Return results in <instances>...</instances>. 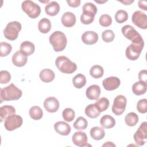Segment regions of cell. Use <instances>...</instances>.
I'll list each match as a JSON object with an SVG mask.
<instances>
[{
	"label": "cell",
	"mask_w": 147,
	"mask_h": 147,
	"mask_svg": "<svg viewBox=\"0 0 147 147\" xmlns=\"http://www.w3.org/2000/svg\"><path fill=\"white\" fill-rule=\"evenodd\" d=\"M22 94V91L13 83L1 88L0 91L1 100L6 101L18 100L21 97Z\"/></svg>",
	"instance_id": "1"
},
{
	"label": "cell",
	"mask_w": 147,
	"mask_h": 147,
	"mask_svg": "<svg viewBox=\"0 0 147 147\" xmlns=\"http://www.w3.org/2000/svg\"><path fill=\"white\" fill-rule=\"evenodd\" d=\"M49 41L55 52L63 51L67 45V40L64 33L60 31L54 32L49 37Z\"/></svg>",
	"instance_id": "2"
},
{
	"label": "cell",
	"mask_w": 147,
	"mask_h": 147,
	"mask_svg": "<svg viewBox=\"0 0 147 147\" xmlns=\"http://www.w3.org/2000/svg\"><path fill=\"white\" fill-rule=\"evenodd\" d=\"M55 64L59 70L64 74H72L77 69L76 64L64 56L57 57Z\"/></svg>",
	"instance_id": "3"
},
{
	"label": "cell",
	"mask_w": 147,
	"mask_h": 147,
	"mask_svg": "<svg viewBox=\"0 0 147 147\" xmlns=\"http://www.w3.org/2000/svg\"><path fill=\"white\" fill-rule=\"evenodd\" d=\"M21 24L18 21H12L8 23L3 30L5 37L11 41L16 40L19 32L21 30Z\"/></svg>",
	"instance_id": "4"
},
{
	"label": "cell",
	"mask_w": 147,
	"mask_h": 147,
	"mask_svg": "<svg viewBox=\"0 0 147 147\" xmlns=\"http://www.w3.org/2000/svg\"><path fill=\"white\" fill-rule=\"evenodd\" d=\"M123 35L127 39L130 40L132 43L141 44L144 43V40L141 34L131 25H126L121 29Z\"/></svg>",
	"instance_id": "5"
},
{
	"label": "cell",
	"mask_w": 147,
	"mask_h": 147,
	"mask_svg": "<svg viewBox=\"0 0 147 147\" xmlns=\"http://www.w3.org/2000/svg\"><path fill=\"white\" fill-rule=\"evenodd\" d=\"M22 9L32 18H36L41 13V8L38 5L29 0L24 1L21 5Z\"/></svg>",
	"instance_id": "6"
},
{
	"label": "cell",
	"mask_w": 147,
	"mask_h": 147,
	"mask_svg": "<svg viewBox=\"0 0 147 147\" xmlns=\"http://www.w3.org/2000/svg\"><path fill=\"white\" fill-rule=\"evenodd\" d=\"M144 43H131L126 48L125 55L126 57L130 60H136L139 57L144 48Z\"/></svg>",
	"instance_id": "7"
},
{
	"label": "cell",
	"mask_w": 147,
	"mask_h": 147,
	"mask_svg": "<svg viewBox=\"0 0 147 147\" xmlns=\"http://www.w3.org/2000/svg\"><path fill=\"white\" fill-rule=\"evenodd\" d=\"M127 100L125 96L119 95L117 96L114 99L112 106V111L116 115H121L125 110Z\"/></svg>",
	"instance_id": "8"
},
{
	"label": "cell",
	"mask_w": 147,
	"mask_h": 147,
	"mask_svg": "<svg viewBox=\"0 0 147 147\" xmlns=\"http://www.w3.org/2000/svg\"><path fill=\"white\" fill-rule=\"evenodd\" d=\"M22 123L23 120L22 117L14 114L5 119L4 126L7 130L12 131L21 127Z\"/></svg>",
	"instance_id": "9"
},
{
	"label": "cell",
	"mask_w": 147,
	"mask_h": 147,
	"mask_svg": "<svg viewBox=\"0 0 147 147\" xmlns=\"http://www.w3.org/2000/svg\"><path fill=\"white\" fill-rule=\"evenodd\" d=\"M136 143L139 146H142L146 143L147 139V122H143L140 125L138 130L134 134Z\"/></svg>",
	"instance_id": "10"
},
{
	"label": "cell",
	"mask_w": 147,
	"mask_h": 147,
	"mask_svg": "<svg viewBox=\"0 0 147 147\" xmlns=\"http://www.w3.org/2000/svg\"><path fill=\"white\" fill-rule=\"evenodd\" d=\"M131 20L137 27L143 29L147 28V16L142 11H136L132 15Z\"/></svg>",
	"instance_id": "11"
},
{
	"label": "cell",
	"mask_w": 147,
	"mask_h": 147,
	"mask_svg": "<svg viewBox=\"0 0 147 147\" xmlns=\"http://www.w3.org/2000/svg\"><path fill=\"white\" fill-rule=\"evenodd\" d=\"M121 82L118 78L110 76L103 80L102 84L104 88L107 91H113L117 89L120 85Z\"/></svg>",
	"instance_id": "12"
},
{
	"label": "cell",
	"mask_w": 147,
	"mask_h": 147,
	"mask_svg": "<svg viewBox=\"0 0 147 147\" xmlns=\"http://www.w3.org/2000/svg\"><path fill=\"white\" fill-rule=\"evenodd\" d=\"M59 105L58 100L53 96L47 98L44 102V108L49 113L56 112L59 108Z\"/></svg>",
	"instance_id": "13"
},
{
	"label": "cell",
	"mask_w": 147,
	"mask_h": 147,
	"mask_svg": "<svg viewBox=\"0 0 147 147\" xmlns=\"http://www.w3.org/2000/svg\"><path fill=\"white\" fill-rule=\"evenodd\" d=\"M87 136L84 132L76 131L75 132L72 137L73 143L79 147H83L87 146Z\"/></svg>",
	"instance_id": "14"
},
{
	"label": "cell",
	"mask_w": 147,
	"mask_h": 147,
	"mask_svg": "<svg viewBox=\"0 0 147 147\" xmlns=\"http://www.w3.org/2000/svg\"><path fill=\"white\" fill-rule=\"evenodd\" d=\"M54 129L57 133L62 136H68L71 131L70 125L64 121L56 122L54 125Z\"/></svg>",
	"instance_id": "15"
},
{
	"label": "cell",
	"mask_w": 147,
	"mask_h": 147,
	"mask_svg": "<svg viewBox=\"0 0 147 147\" xmlns=\"http://www.w3.org/2000/svg\"><path fill=\"white\" fill-rule=\"evenodd\" d=\"M82 40L85 44L92 45L98 41V35L94 31H86L82 35Z\"/></svg>",
	"instance_id": "16"
},
{
	"label": "cell",
	"mask_w": 147,
	"mask_h": 147,
	"mask_svg": "<svg viewBox=\"0 0 147 147\" xmlns=\"http://www.w3.org/2000/svg\"><path fill=\"white\" fill-rule=\"evenodd\" d=\"M27 60V56L23 54L20 51L16 52L12 56V62L13 64L18 67L24 66Z\"/></svg>",
	"instance_id": "17"
},
{
	"label": "cell",
	"mask_w": 147,
	"mask_h": 147,
	"mask_svg": "<svg viewBox=\"0 0 147 147\" xmlns=\"http://www.w3.org/2000/svg\"><path fill=\"white\" fill-rule=\"evenodd\" d=\"M76 17L75 15L72 12L67 11L64 13L61 18L62 24L67 28L72 27L75 25L76 23Z\"/></svg>",
	"instance_id": "18"
},
{
	"label": "cell",
	"mask_w": 147,
	"mask_h": 147,
	"mask_svg": "<svg viewBox=\"0 0 147 147\" xmlns=\"http://www.w3.org/2000/svg\"><path fill=\"white\" fill-rule=\"evenodd\" d=\"M100 94V88L98 85L92 84L89 86L86 92V96L90 100L98 99Z\"/></svg>",
	"instance_id": "19"
},
{
	"label": "cell",
	"mask_w": 147,
	"mask_h": 147,
	"mask_svg": "<svg viewBox=\"0 0 147 147\" xmlns=\"http://www.w3.org/2000/svg\"><path fill=\"white\" fill-rule=\"evenodd\" d=\"M60 9V5L57 2L52 1L45 6V11L50 16H55L59 13Z\"/></svg>",
	"instance_id": "20"
},
{
	"label": "cell",
	"mask_w": 147,
	"mask_h": 147,
	"mask_svg": "<svg viewBox=\"0 0 147 147\" xmlns=\"http://www.w3.org/2000/svg\"><path fill=\"white\" fill-rule=\"evenodd\" d=\"M39 76L42 82L49 83L54 80L55 78V74L54 72L51 69L45 68L40 71Z\"/></svg>",
	"instance_id": "21"
},
{
	"label": "cell",
	"mask_w": 147,
	"mask_h": 147,
	"mask_svg": "<svg viewBox=\"0 0 147 147\" xmlns=\"http://www.w3.org/2000/svg\"><path fill=\"white\" fill-rule=\"evenodd\" d=\"M35 46L33 43L29 41L22 42L20 45V51L26 56H30L34 52Z\"/></svg>",
	"instance_id": "22"
},
{
	"label": "cell",
	"mask_w": 147,
	"mask_h": 147,
	"mask_svg": "<svg viewBox=\"0 0 147 147\" xmlns=\"http://www.w3.org/2000/svg\"><path fill=\"white\" fill-rule=\"evenodd\" d=\"M83 14L94 18L95 14L97 13L96 6L91 2H87L84 4L83 6Z\"/></svg>",
	"instance_id": "23"
},
{
	"label": "cell",
	"mask_w": 147,
	"mask_h": 147,
	"mask_svg": "<svg viewBox=\"0 0 147 147\" xmlns=\"http://www.w3.org/2000/svg\"><path fill=\"white\" fill-rule=\"evenodd\" d=\"M16 113L15 108L10 105H5L0 108V117L1 122H2L3 119H5L10 115H13Z\"/></svg>",
	"instance_id": "24"
},
{
	"label": "cell",
	"mask_w": 147,
	"mask_h": 147,
	"mask_svg": "<svg viewBox=\"0 0 147 147\" xmlns=\"http://www.w3.org/2000/svg\"><path fill=\"white\" fill-rule=\"evenodd\" d=\"M100 125L105 129H110L115 126V120L110 115H105L100 119Z\"/></svg>",
	"instance_id": "25"
},
{
	"label": "cell",
	"mask_w": 147,
	"mask_h": 147,
	"mask_svg": "<svg viewBox=\"0 0 147 147\" xmlns=\"http://www.w3.org/2000/svg\"><path fill=\"white\" fill-rule=\"evenodd\" d=\"M147 84L142 82H137L132 86V91L136 95L144 94L146 91Z\"/></svg>",
	"instance_id": "26"
},
{
	"label": "cell",
	"mask_w": 147,
	"mask_h": 147,
	"mask_svg": "<svg viewBox=\"0 0 147 147\" xmlns=\"http://www.w3.org/2000/svg\"><path fill=\"white\" fill-rule=\"evenodd\" d=\"M90 134L91 137L95 140H102L105 136V132L103 128L95 126L91 129Z\"/></svg>",
	"instance_id": "27"
},
{
	"label": "cell",
	"mask_w": 147,
	"mask_h": 147,
	"mask_svg": "<svg viewBox=\"0 0 147 147\" xmlns=\"http://www.w3.org/2000/svg\"><path fill=\"white\" fill-rule=\"evenodd\" d=\"M39 31L42 33H47L51 29V23L49 20L43 18L40 20L38 24Z\"/></svg>",
	"instance_id": "28"
},
{
	"label": "cell",
	"mask_w": 147,
	"mask_h": 147,
	"mask_svg": "<svg viewBox=\"0 0 147 147\" xmlns=\"http://www.w3.org/2000/svg\"><path fill=\"white\" fill-rule=\"evenodd\" d=\"M72 83L76 88H81L86 84V78L85 76L81 74L75 75L72 79Z\"/></svg>",
	"instance_id": "29"
},
{
	"label": "cell",
	"mask_w": 147,
	"mask_h": 147,
	"mask_svg": "<svg viewBox=\"0 0 147 147\" xmlns=\"http://www.w3.org/2000/svg\"><path fill=\"white\" fill-rule=\"evenodd\" d=\"M95 107L100 113L106 110L109 106V101L106 98L103 97L98 99L94 103Z\"/></svg>",
	"instance_id": "30"
},
{
	"label": "cell",
	"mask_w": 147,
	"mask_h": 147,
	"mask_svg": "<svg viewBox=\"0 0 147 147\" xmlns=\"http://www.w3.org/2000/svg\"><path fill=\"white\" fill-rule=\"evenodd\" d=\"M29 113L30 117L34 120H39L43 116V112L42 109L37 106H34L32 107L29 110Z\"/></svg>",
	"instance_id": "31"
},
{
	"label": "cell",
	"mask_w": 147,
	"mask_h": 147,
	"mask_svg": "<svg viewBox=\"0 0 147 147\" xmlns=\"http://www.w3.org/2000/svg\"><path fill=\"white\" fill-rule=\"evenodd\" d=\"M104 69L103 67L99 65H93L90 71V75L95 79H98L103 76Z\"/></svg>",
	"instance_id": "32"
},
{
	"label": "cell",
	"mask_w": 147,
	"mask_h": 147,
	"mask_svg": "<svg viewBox=\"0 0 147 147\" xmlns=\"http://www.w3.org/2000/svg\"><path fill=\"white\" fill-rule=\"evenodd\" d=\"M125 121L126 124L129 126H135L138 122V116L135 113H129L126 115Z\"/></svg>",
	"instance_id": "33"
},
{
	"label": "cell",
	"mask_w": 147,
	"mask_h": 147,
	"mask_svg": "<svg viewBox=\"0 0 147 147\" xmlns=\"http://www.w3.org/2000/svg\"><path fill=\"white\" fill-rule=\"evenodd\" d=\"M85 114L91 118H95L99 115L100 112L95 107L94 104H90L86 107Z\"/></svg>",
	"instance_id": "34"
},
{
	"label": "cell",
	"mask_w": 147,
	"mask_h": 147,
	"mask_svg": "<svg viewBox=\"0 0 147 147\" xmlns=\"http://www.w3.org/2000/svg\"><path fill=\"white\" fill-rule=\"evenodd\" d=\"M74 127L76 130H84L88 126V122L86 118L79 117L73 124Z\"/></svg>",
	"instance_id": "35"
},
{
	"label": "cell",
	"mask_w": 147,
	"mask_h": 147,
	"mask_svg": "<svg viewBox=\"0 0 147 147\" xmlns=\"http://www.w3.org/2000/svg\"><path fill=\"white\" fill-rule=\"evenodd\" d=\"M12 47L11 44L6 42H1L0 43V56L1 57H5L9 55L11 51Z\"/></svg>",
	"instance_id": "36"
},
{
	"label": "cell",
	"mask_w": 147,
	"mask_h": 147,
	"mask_svg": "<svg viewBox=\"0 0 147 147\" xmlns=\"http://www.w3.org/2000/svg\"><path fill=\"white\" fill-rule=\"evenodd\" d=\"M115 21L119 24H122L126 21L128 19L127 13L123 10H118L115 15Z\"/></svg>",
	"instance_id": "37"
},
{
	"label": "cell",
	"mask_w": 147,
	"mask_h": 147,
	"mask_svg": "<svg viewBox=\"0 0 147 147\" xmlns=\"http://www.w3.org/2000/svg\"><path fill=\"white\" fill-rule=\"evenodd\" d=\"M62 115L65 121L71 122L75 118V111L71 108H66L63 111Z\"/></svg>",
	"instance_id": "38"
},
{
	"label": "cell",
	"mask_w": 147,
	"mask_h": 147,
	"mask_svg": "<svg viewBox=\"0 0 147 147\" xmlns=\"http://www.w3.org/2000/svg\"><path fill=\"white\" fill-rule=\"evenodd\" d=\"M115 37V34L113 30L108 29L103 31L102 34V40L106 42H110L113 41Z\"/></svg>",
	"instance_id": "39"
},
{
	"label": "cell",
	"mask_w": 147,
	"mask_h": 147,
	"mask_svg": "<svg viewBox=\"0 0 147 147\" xmlns=\"http://www.w3.org/2000/svg\"><path fill=\"white\" fill-rule=\"evenodd\" d=\"M99 22L101 26L107 27L111 24L112 18L109 14H103L100 17Z\"/></svg>",
	"instance_id": "40"
},
{
	"label": "cell",
	"mask_w": 147,
	"mask_h": 147,
	"mask_svg": "<svg viewBox=\"0 0 147 147\" xmlns=\"http://www.w3.org/2000/svg\"><path fill=\"white\" fill-rule=\"evenodd\" d=\"M137 109L140 113L147 112V100L146 99H140L137 103Z\"/></svg>",
	"instance_id": "41"
},
{
	"label": "cell",
	"mask_w": 147,
	"mask_h": 147,
	"mask_svg": "<svg viewBox=\"0 0 147 147\" xmlns=\"http://www.w3.org/2000/svg\"><path fill=\"white\" fill-rule=\"evenodd\" d=\"M11 79L10 74L7 71L2 70L0 72V83L6 84L10 82Z\"/></svg>",
	"instance_id": "42"
},
{
	"label": "cell",
	"mask_w": 147,
	"mask_h": 147,
	"mask_svg": "<svg viewBox=\"0 0 147 147\" xmlns=\"http://www.w3.org/2000/svg\"><path fill=\"white\" fill-rule=\"evenodd\" d=\"M138 79L140 82L146 83L147 82V71L145 69L141 70L138 74Z\"/></svg>",
	"instance_id": "43"
},
{
	"label": "cell",
	"mask_w": 147,
	"mask_h": 147,
	"mask_svg": "<svg viewBox=\"0 0 147 147\" xmlns=\"http://www.w3.org/2000/svg\"><path fill=\"white\" fill-rule=\"evenodd\" d=\"M68 5L72 7H77L80 5L81 1L80 0H67Z\"/></svg>",
	"instance_id": "44"
},
{
	"label": "cell",
	"mask_w": 147,
	"mask_h": 147,
	"mask_svg": "<svg viewBox=\"0 0 147 147\" xmlns=\"http://www.w3.org/2000/svg\"><path fill=\"white\" fill-rule=\"evenodd\" d=\"M138 6L144 10H147V2L146 1H139L138 2Z\"/></svg>",
	"instance_id": "45"
},
{
	"label": "cell",
	"mask_w": 147,
	"mask_h": 147,
	"mask_svg": "<svg viewBox=\"0 0 147 147\" xmlns=\"http://www.w3.org/2000/svg\"><path fill=\"white\" fill-rule=\"evenodd\" d=\"M120 2L121 3L126 5H130L131 3H132L133 2H134V0L133 1H128V0H126V1H121Z\"/></svg>",
	"instance_id": "46"
},
{
	"label": "cell",
	"mask_w": 147,
	"mask_h": 147,
	"mask_svg": "<svg viewBox=\"0 0 147 147\" xmlns=\"http://www.w3.org/2000/svg\"><path fill=\"white\" fill-rule=\"evenodd\" d=\"M102 146H115V145L112 142H107L106 143L104 144Z\"/></svg>",
	"instance_id": "47"
},
{
	"label": "cell",
	"mask_w": 147,
	"mask_h": 147,
	"mask_svg": "<svg viewBox=\"0 0 147 147\" xmlns=\"http://www.w3.org/2000/svg\"><path fill=\"white\" fill-rule=\"evenodd\" d=\"M95 1L96 2H97V3H104V2H107V1H103V2H99V1H96V0H95Z\"/></svg>",
	"instance_id": "48"
}]
</instances>
